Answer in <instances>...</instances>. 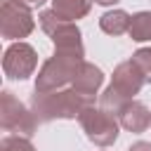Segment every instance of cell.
<instances>
[{"label": "cell", "instance_id": "6da1fadb", "mask_svg": "<svg viewBox=\"0 0 151 151\" xmlns=\"http://www.w3.org/2000/svg\"><path fill=\"white\" fill-rule=\"evenodd\" d=\"M92 106V99L78 94L71 90H54V92H33L31 97V111L38 123H52L57 118H80V113Z\"/></svg>", "mask_w": 151, "mask_h": 151}, {"label": "cell", "instance_id": "7a4b0ae2", "mask_svg": "<svg viewBox=\"0 0 151 151\" xmlns=\"http://www.w3.org/2000/svg\"><path fill=\"white\" fill-rule=\"evenodd\" d=\"M83 66V54L54 50V54L42 64L35 76V92H54L64 90V85L73 83Z\"/></svg>", "mask_w": 151, "mask_h": 151}, {"label": "cell", "instance_id": "3957f363", "mask_svg": "<svg viewBox=\"0 0 151 151\" xmlns=\"http://www.w3.org/2000/svg\"><path fill=\"white\" fill-rule=\"evenodd\" d=\"M38 21H40L42 31L52 38L54 50L85 54V47H83V40H80V31H78V26H76L73 21H64L54 9H45V12H40Z\"/></svg>", "mask_w": 151, "mask_h": 151}, {"label": "cell", "instance_id": "277c9868", "mask_svg": "<svg viewBox=\"0 0 151 151\" xmlns=\"http://www.w3.org/2000/svg\"><path fill=\"white\" fill-rule=\"evenodd\" d=\"M0 123L7 132H14V134H24V137H31L35 132V116L31 109H26L9 90H5L0 94Z\"/></svg>", "mask_w": 151, "mask_h": 151}, {"label": "cell", "instance_id": "5b68a950", "mask_svg": "<svg viewBox=\"0 0 151 151\" xmlns=\"http://www.w3.org/2000/svg\"><path fill=\"white\" fill-rule=\"evenodd\" d=\"M80 125L87 134V139L97 146H111L116 139H118V120L116 116H111L109 111L104 109H94V106H87L83 113H80Z\"/></svg>", "mask_w": 151, "mask_h": 151}, {"label": "cell", "instance_id": "8992f818", "mask_svg": "<svg viewBox=\"0 0 151 151\" xmlns=\"http://www.w3.org/2000/svg\"><path fill=\"white\" fill-rule=\"evenodd\" d=\"M35 21H33V12L28 5L19 2V0H5L0 7V33L7 40H17V38H26L33 31Z\"/></svg>", "mask_w": 151, "mask_h": 151}, {"label": "cell", "instance_id": "52a82bcc", "mask_svg": "<svg viewBox=\"0 0 151 151\" xmlns=\"http://www.w3.org/2000/svg\"><path fill=\"white\" fill-rule=\"evenodd\" d=\"M38 66V54L28 42H12L2 57V71L12 80H26Z\"/></svg>", "mask_w": 151, "mask_h": 151}, {"label": "cell", "instance_id": "ba28073f", "mask_svg": "<svg viewBox=\"0 0 151 151\" xmlns=\"http://www.w3.org/2000/svg\"><path fill=\"white\" fill-rule=\"evenodd\" d=\"M146 83V76L142 73V68L130 59V61H123L116 66L113 71V80H111V87L116 92H120L125 99H132Z\"/></svg>", "mask_w": 151, "mask_h": 151}, {"label": "cell", "instance_id": "9c48e42d", "mask_svg": "<svg viewBox=\"0 0 151 151\" xmlns=\"http://www.w3.org/2000/svg\"><path fill=\"white\" fill-rule=\"evenodd\" d=\"M118 123H120L125 130L139 134V132H144V130L151 125V111H149L142 101L130 99V101L123 106V111L118 113Z\"/></svg>", "mask_w": 151, "mask_h": 151}, {"label": "cell", "instance_id": "30bf717a", "mask_svg": "<svg viewBox=\"0 0 151 151\" xmlns=\"http://www.w3.org/2000/svg\"><path fill=\"white\" fill-rule=\"evenodd\" d=\"M101 83H104L101 68H97V66L90 64V61H83L76 80H73L71 85H73V90H76L78 94H83V97H87V99H94V94H97V90L101 87Z\"/></svg>", "mask_w": 151, "mask_h": 151}, {"label": "cell", "instance_id": "8fae6325", "mask_svg": "<svg viewBox=\"0 0 151 151\" xmlns=\"http://www.w3.org/2000/svg\"><path fill=\"white\" fill-rule=\"evenodd\" d=\"M94 0H52V9L64 19V21H73V19H83Z\"/></svg>", "mask_w": 151, "mask_h": 151}, {"label": "cell", "instance_id": "7c38bea8", "mask_svg": "<svg viewBox=\"0 0 151 151\" xmlns=\"http://www.w3.org/2000/svg\"><path fill=\"white\" fill-rule=\"evenodd\" d=\"M130 21L132 17L123 9H113V12H106L101 19H99V28L109 35H120V33H127L130 31Z\"/></svg>", "mask_w": 151, "mask_h": 151}, {"label": "cell", "instance_id": "4fadbf2b", "mask_svg": "<svg viewBox=\"0 0 151 151\" xmlns=\"http://www.w3.org/2000/svg\"><path fill=\"white\" fill-rule=\"evenodd\" d=\"M127 33L137 42L151 40V12H137V14H132V21H130V31Z\"/></svg>", "mask_w": 151, "mask_h": 151}, {"label": "cell", "instance_id": "5bb4252c", "mask_svg": "<svg viewBox=\"0 0 151 151\" xmlns=\"http://www.w3.org/2000/svg\"><path fill=\"white\" fill-rule=\"evenodd\" d=\"M127 101H130V99H125L120 92H116V90L109 85V87L101 92V97H99V109H104V111H109L111 116L118 118V113L123 111V106H125Z\"/></svg>", "mask_w": 151, "mask_h": 151}, {"label": "cell", "instance_id": "9a60e30c", "mask_svg": "<svg viewBox=\"0 0 151 151\" xmlns=\"http://www.w3.org/2000/svg\"><path fill=\"white\" fill-rule=\"evenodd\" d=\"M0 151H35V146L31 144V139H28V137L9 134V137H5V139H2Z\"/></svg>", "mask_w": 151, "mask_h": 151}, {"label": "cell", "instance_id": "2e32d148", "mask_svg": "<svg viewBox=\"0 0 151 151\" xmlns=\"http://www.w3.org/2000/svg\"><path fill=\"white\" fill-rule=\"evenodd\" d=\"M132 61L142 68V73L146 76V80H151V47H142L132 54Z\"/></svg>", "mask_w": 151, "mask_h": 151}, {"label": "cell", "instance_id": "e0dca14e", "mask_svg": "<svg viewBox=\"0 0 151 151\" xmlns=\"http://www.w3.org/2000/svg\"><path fill=\"white\" fill-rule=\"evenodd\" d=\"M127 151H151V142H134Z\"/></svg>", "mask_w": 151, "mask_h": 151}, {"label": "cell", "instance_id": "ac0fdd59", "mask_svg": "<svg viewBox=\"0 0 151 151\" xmlns=\"http://www.w3.org/2000/svg\"><path fill=\"white\" fill-rule=\"evenodd\" d=\"M19 2H24V5H42L45 0H19Z\"/></svg>", "mask_w": 151, "mask_h": 151}, {"label": "cell", "instance_id": "d6986e66", "mask_svg": "<svg viewBox=\"0 0 151 151\" xmlns=\"http://www.w3.org/2000/svg\"><path fill=\"white\" fill-rule=\"evenodd\" d=\"M94 2H99V5H116L118 0H94Z\"/></svg>", "mask_w": 151, "mask_h": 151}]
</instances>
